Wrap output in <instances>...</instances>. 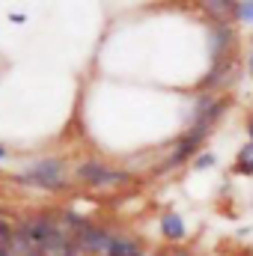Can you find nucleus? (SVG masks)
Segmentation results:
<instances>
[{"label": "nucleus", "mask_w": 253, "mask_h": 256, "mask_svg": "<svg viewBox=\"0 0 253 256\" xmlns=\"http://www.w3.org/2000/svg\"><path fill=\"white\" fill-rule=\"evenodd\" d=\"M15 182L27 188H39V191H63L68 185V176H66L63 158H39L27 170L15 173Z\"/></svg>", "instance_id": "nucleus-1"}, {"label": "nucleus", "mask_w": 253, "mask_h": 256, "mask_svg": "<svg viewBox=\"0 0 253 256\" xmlns=\"http://www.w3.org/2000/svg\"><path fill=\"white\" fill-rule=\"evenodd\" d=\"M74 179L84 182V185H90V188H120V185L131 182V176H128L126 170H116V167H110L104 161H96V158L80 161L74 167Z\"/></svg>", "instance_id": "nucleus-2"}, {"label": "nucleus", "mask_w": 253, "mask_h": 256, "mask_svg": "<svg viewBox=\"0 0 253 256\" xmlns=\"http://www.w3.org/2000/svg\"><path fill=\"white\" fill-rule=\"evenodd\" d=\"M206 137H208V131H202V128H188L179 140H176V146H173V152H170V158H167V164H164V170H173V167H182V164H188L190 158L202 149V143H206Z\"/></svg>", "instance_id": "nucleus-3"}, {"label": "nucleus", "mask_w": 253, "mask_h": 256, "mask_svg": "<svg viewBox=\"0 0 253 256\" xmlns=\"http://www.w3.org/2000/svg\"><path fill=\"white\" fill-rule=\"evenodd\" d=\"M226 114V98H214V96H200L194 104V126L202 131H214V126L220 122V116Z\"/></svg>", "instance_id": "nucleus-4"}, {"label": "nucleus", "mask_w": 253, "mask_h": 256, "mask_svg": "<svg viewBox=\"0 0 253 256\" xmlns=\"http://www.w3.org/2000/svg\"><path fill=\"white\" fill-rule=\"evenodd\" d=\"M114 230H108V226H92V224H86L78 236H74V242H78V248H80V254H96V256H108L110 250V244H114Z\"/></svg>", "instance_id": "nucleus-5"}, {"label": "nucleus", "mask_w": 253, "mask_h": 256, "mask_svg": "<svg viewBox=\"0 0 253 256\" xmlns=\"http://www.w3.org/2000/svg\"><path fill=\"white\" fill-rule=\"evenodd\" d=\"M236 72H238V66H236V57L218 60V63H212V68L206 72V78L196 84V90L208 96V92H214L218 86H224V84H232V80H236Z\"/></svg>", "instance_id": "nucleus-6"}, {"label": "nucleus", "mask_w": 253, "mask_h": 256, "mask_svg": "<svg viewBox=\"0 0 253 256\" xmlns=\"http://www.w3.org/2000/svg\"><path fill=\"white\" fill-rule=\"evenodd\" d=\"M158 230H161V236H164L167 242H182V238L188 236V226H185L182 214H176V212L161 214V218H158Z\"/></svg>", "instance_id": "nucleus-7"}, {"label": "nucleus", "mask_w": 253, "mask_h": 256, "mask_svg": "<svg viewBox=\"0 0 253 256\" xmlns=\"http://www.w3.org/2000/svg\"><path fill=\"white\" fill-rule=\"evenodd\" d=\"M108 256H146V254H143V248H140L137 238L116 232V236H114V244H110V250H108Z\"/></svg>", "instance_id": "nucleus-8"}, {"label": "nucleus", "mask_w": 253, "mask_h": 256, "mask_svg": "<svg viewBox=\"0 0 253 256\" xmlns=\"http://www.w3.org/2000/svg\"><path fill=\"white\" fill-rule=\"evenodd\" d=\"M232 173H238V176H253V143H248V146L238 149L236 164H232Z\"/></svg>", "instance_id": "nucleus-9"}, {"label": "nucleus", "mask_w": 253, "mask_h": 256, "mask_svg": "<svg viewBox=\"0 0 253 256\" xmlns=\"http://www.w3.org/2000/svg\"><path fill=\"white\" fill-rule=\"evenodd\" d=\"M214 164V155L206 152V155H196V167H212Z\"/></svg>", "instance_id": "nucleus-10"}, {"label": "nucleus", "mask_w": 253, "mask_h": 256, "mask_svg": "<svg viewBox=\"0 0 253 256\" xmlns=\"http://www.w3.org/2000/svg\"><path fill=\"white\" fill-rule=\"evenodd\" d=\"M9 236H12V230L6 224H0V242H9Z\"/></svg>", "instance_id": "nucleus-11"}, {"label": "nucleus", "mask_w": 253, "mask_h": 256, "mask_svg": "<svg viewBox=\"0 0 253 256\" xmlns=\"http://www.w3.org/2000/svg\"><path fill=\"white\" fill-rule=\"evenodd\" d=\"M248 137H250V143H253V116L248 120Z\"/></svg>", "instance_id": "nucleus-12"}, {"label": "nucleus", "mask_w": 253, "mask_h": 256, "mask_svg": "<svg viewBox=\"0 0 253 256\" xmlns=\"http://www.w3.org/2000/svg\"><path fill=\"white\" fill-rule=\"evenodd\" d=\"M6 155H9V152H6V149L0 146V161H6Z\"/></svg>", "instance_id": "nucleus-13"}, {"label": "nucleus", "mask_w": 253, "mask_h": 256, "mask_svg": "<svg viewBox=\"0 0 253 256\" xmlns=\"http://www.w3.org/2000/svg\"><path fill=\"white\" fill-rule=\"evenodd\" d=\"M248 66H250V74H253V51H250V60H248Z\"/></svg>", "instance_id": "nucleus-14"}]
</instances>
